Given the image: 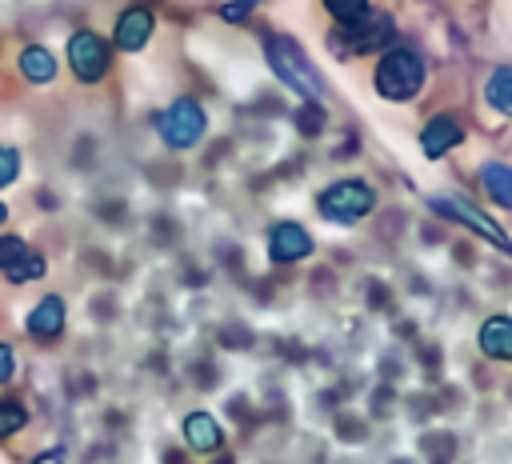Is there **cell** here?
I'll return each mask as SVG.
<instances>
[{
    "label": "cell",
    "mask_w": 512,
    "mask_h": 464,
    "mask_svg": "<svg viewBox=\"0 0 512 464\" xmlns=\"http://www.w3.org/2000/svg\"><path fill=\"white\" fill-rule=\"evenodd\" d=\"M264 52H268V68H272L292 92H300L304 100H320L324 80L316 76V68L308 64V56L300 52L296 40H288V36H268Z\"/></svg>",
    "instance_id": "obj_1"
},
{
    "label": "cell",
    "mask_w": 512,
    "mask_h": 464,
    "mask_svg": "<svg viewBox=\"0 0 512 464\" xmlns=\"http://www.w3.org/2000/svg\"><path fill=\"white\" fill-rule=\"evenodd\" d=\"M420 84H424V64H420L416 52L392 48V52L380 56V64H376V92L384 100H412L420 92Z\"/></svg>",
    "instance_id": "obj_2"
},
{
    "label": "cell",
    "mask_w": 512,
    "mask_h": 464,
    "mask_svg": "<svg viewBox=\"0 0 512 464\" xmlns=\"http://www.w3.org/2000/svg\"><path fill=\"white\" fill-rule=\"evenodd\" d=\"M372 204H376V192L364 180H340V184L320 192V212L328 220H340V224H352V220L368 216Z\"/></svg>",
    "instance_id": "obj_3"
},
{
    "label": "cell",
    "mask_w": 512,
    "mask_h": 464,
    "mask_svg": "<svg viewBox=\"0 0 512 464\" xmlns=\"http://www.w3.org/2000/svg\"><path fill=\"white\" fill-rule=\"evenodd\" d=\"M160 136L168 148H192L204 136V112L196 100L180 96L176 104H168V112L160 116Z\"/></svg>",
    "instance_id": "obj_4"
},
{
    "label": "cell",
    "mask_w": 512,
    "mask_h": 464,
    "mask_svg": "<svg viewBox=\"0 0 512 464\" xmlns=\"http://www.w3.org/2000/svg\"><path fill=\"white\" fill-rule=\"evenodd\" d=\"M68 60H72V72L92 84L108 72V44L96 32H76L68 40Z\"/></svg>",
    "instance_id": "obj_5"
},
{
    "label": "cell",
    "mask_w": 512,
    "mask_h": 464,
    "mask_svg": "<svg viewBox=\"0 0 512 464\" xmlns=\"http://www.w3.org/2000/svg\"><path fill=\"white\" fill-rule=\"evenodd\" d=\"M432 208H436V212H448V216H456V220H464V224H468V228H476L484 240H492V244H500L504 252H512L508 236H504V232H500V228H496V224H492V220H488L480 208H472L468 200H448V196H436V200H432Z\"/></svg>",
    "instance_id": "obj_6"
},
{
    "label": "cell",
    "mask_w": 512,
    "mask_h": 464,
    "mask_svg": "<svg viewBox=\"0 0 512 464\" xmlns=\"http://www.w3.org/2000/svg\"><path fill=\"white\" fill-rule=\"evenodd\" d=\"M308 252H312V240H308V232H304L296 220H280V224L268 232V256H272V260L292 264V260H300V256H308Z\"/></svg>",
    "instance_id": "obj_7"
},
{
    "label": "cell",
    "mask_w": 512,
    "mask_h": 464,
    "mask_svg": "<svg viewBox=\"0 0 512 464\" xmlns=\"http://www.w3.org/2000/svg\"><path fill=\"white\" fill-rule=\"evenodd\" d=\"M460 140H464V128H460L456 116H436V120H428V128L420 132V148H424L428 156H444V152L456 148Z\"/></svg>",
    "instance_id": "obj_8"
},
{
    "label": "cell",
    "mask_w": 512,
    "mask_h": 464,
    "mask_svg": "<svg viewBox=\"0 0 512 464\" xmlns=\"http://www.w3.org/2000/svg\"><path fill=\"white\" fill-rule=\"evenodd\" d=\"M28 332L40 336V340H56L64 332V300L60 296H44L28 316Z\"/></svg>",
    "instance_id": "obj_9"
},
{
    "label": "cell",
    "mask_w": 512,
    "mask_h": 464,
    "mask_svg": "<svg viewBox=\"0 0 512 464\" xmlns=\"http://www.w3.org/2000/svg\"><path fill=\"white\" fill-rule=\"evenodd\" d=\"M148 36H152V12L128 8V12L120 16V24H116V44H120L124 52H136V48L148 44Z\"/></svg>",
    "instance_id": "obj_10"
},
{
    "label": "cell",
    "mask_w": 512,
    "mask_h": 464,
    "mask_svg": "<svg viewBox=\"0 0 512 464\" xmlns=\"http://www.w3.org/2000/svg\"><path fill=\"white\" fill-rule=\"evenodd\" d=\"M480 348H484V356L512 360V320H508V316L484 320V328H480Z\"/></svg>",
    "instance_id": "obj_11"
},
{
    "label": "cell",
    "mask_w": 512,
    "mask_h": 464,
    "mask_svg": "<svg viewBox=\"0 0 512 464\" xmlns=\"http://www.w3.org/2000/svg\"><path fill=\"white\" fill-rule=\"evenodd\" d=\"M184 440L196 448V452H216L220 448V424L208 416V412H192L184 420Z\"/></svg>",
    "instance_id": "obj_12"
},
{
    "label": "cell",
    "mask_w": 512,
    "mask_h": 464,
    "mask_svg": "<svg viewBox=\"0 0 512 464\" xmlns=\"http://www.w3.org/2000/svg\"><path fill=\"white\" fill-rule=\"evenodd\" d=\"M480 184L500 208H512V168L508 164H484L480 168Z\"/></svg>",
    "instance_id": "obj_13"
},
{
    "label": "cell",
    "mask_w": 512,
    "mask_h": 464,
    "mask_svg": "<svg viewBox=\"0 0 512 464\" xmlns=\"http://www.w3.org/2000/svg\"><path fill=\"white\" fill-rule=\"evenodd\" d=\"M20 72H24L28 80L44 84V80L56 76V60H52L48 48H24V56H20Z\"/></svg>",
    "instance_id": "obj_14"
},
{
    "label": "cell",
    "mask_w": 512,
    "mask_h": 464,
    "mask_svg": "<svg viewBox=\"0 0 512 464\" xmlns=\"http://www.w3.org/2000/svg\"><path fill=\"white\" fill-rule=\"evenodd\" d=\"M420 452L428 464H452L456 460V436L452 432H428L420 440Z\"/></svg>",
    "instance_id": "obj_15"
},
{
    "label": "cell",
    "mask_w": 512,
    "mask_h": 464,
    "mask_svg": "<svg viewBox=\"0 0 512 464\" xmlns=\"http://www.w3.org/2000/svg\"><path fill=\"white\" fill-rule=\"evenodd\" d=\"M488 104L504 116H512V68H496L488 76Z\"/></svg>",
    "instance_id": "obj_16"
},
{
    "label": "cell",
    "mask_w": 512,
    "mask_h": 464,
    "mask_svg": "<svg viewBox=\"0 0 512 464\" xmlns=\"http://www.w3.org/2000/svg\"><path fill=\"white\" fill-rule=\"evenodd\" d=\"M24 420H28V416H24V404H20V400H12V396H8V400H0V436L20 432V428H24Z\"/></svg>",
    "instance_id": "obj_17"
},
{
    "label": "cell",
    "mask_w": 512,
    "mask_h": 464,
    "mask_svg": "<svg viewBox=\"0 0 512 464\" xmlns=\"http://www.w3.org/2000/svg\"><path fill=\"white\" fill-rule=\"evenodd\" d=\"M324 8H328L340 24H352V20H360V16L368 12V0H324Z\"/></svg>",
    "instance_id": "obj_18"
},
{
    "label": "cell",
    "mask_w": 512,
    "mask_h": 464,
    "mask_svg": "<svg viewBox=\"0 0 512 464\" xmlns=\"http://www.w3.org/2000/svg\"><path fill=\"white\" fill-rule=\"evenodd\" d=\"M28 256V244L20 236H0V272H8L12 264H20Z\"/></svg>",
    "instance_id": "obj_19"
},
{
    "label": "cell",
    "mask_w": 512,
    "mask_h": 464,
    "mask_svg": "<svg viewBox=\"0 0 512 464\" xmlns=\"http://www.w3.org/2000/svg\"><path fill=\"white\" fill-rule=\"evenodd\" d=\"M40 272H44V260H40L36 252H28L20 264L8 268V280H12V284H24V280H32V276H40Z\"/></svg>",
    "instance_id": "obj_20"
},
{
    "label": "cell",
    "mask_w": 512,
    "mask_h": 464,
    "mask_svg": "<svg viewBox=\"0 0 512 464\" xmlns=\"http://www.w3.org/2000/svg\"><path fill=\"white\" fill-rule=\"evenodd\" d=\"M16 176H20V152L8 148V144H0V188L12 184Z\"/></svg>",
    "instance_id": "obj_21"
},
{
    "label": "cell",
    "mask_w": 512,
    "mask_h": 464,
    "mask_svg": "<svg viewBox=\"0 0 512 464\" xmlns=\"http://www.w3.org/2000/svg\"><path fill=\"white\" fill-rule=\"evenodd\" d=\"M320 124H324V112L316 108V100H308V108H300V112H296V128H300V132H308V136H316V132H320Z\"/></svg>",
    "instance_id": "obj_22"
},
{
    "label": "cell",
    "mask_w": 512,
    "mask_h": 464,
    "mask_svg": "<svg viewBox=\"0 0 512 464\" xmlns=\"http://www.w3.org/2000/svg\"><path fill=\"white\" fill-rule=\"evenodd\" d=\"M12 372H16V352L0 340V384H8V380H12Z\"/></svg>",
    "instance_id": "obj_23"
},
{
    "label": "cell",
    "mask_w": 512,
    "mask_h": 464,
    "mask_svg": "<svg viewBox=\"0 0 512 464\" xmlns=\"http://www.w3.org/2000/svg\"><path fill=\"white\" fill-rule=\"evenodd\" d=\"M336 428H340V436H348V440H356V436H364V428L352 420V416H336Z\"/></svg>",
    "instance_id": "obj_24"
},
{
    "label": "cell",
    "mask_w": 512,
    "mask_h": 464,
    "mask_svg": "<svg viewBox=\"0 0 512 464\" xmlns=\"http://www.w3.org/2000/svg\"><path fill=\"white\" fill-rule=\"evenodd\" d=\"M36 464H64V452H44L36 456Z\"/></svg>",
    "instance_id": "obj_25"
},
{
    "label": "cell",
    "mask_w": 512,
    "mask_h": 464,
    "mask_svg": "<svg viewBox=\"0 0 512 464\" xmlns=\"http://www.w3.org/2000/svg\"><path fill=\"white\" fill-rule=\"evenodd\" d=\"M164 464H184V456H172V452H168V456H164Z\"/></svg>",
    "instance_id": "obj_26"
},
{
    "label": "cell",
    "mask_w": 512,
    "mask_h": 464,
    "mask_svg": "<svg viewBox=\"0 0 512 464\" xmlns=\"http://www.w3.org/2000/svg\"><path fill=\"white\" fill-rule=\"evenodd\" d=\"M4 220H8V208H4V204H0V224H4Z\"/></svg>",
    "instance_id": "obj_27"
},
{
    "label": "cell",
    "mask_w": 512,
    "mask_h": 464,
    "mask_svg": "<svg viewBox=\"0 0 512 464\" xmlns=\"http://www.w3.org/2000/svg\"><path fill=\"white\" fill-rule=\"evenodd\" d=\"M216 464H232V460H228V456H224V460H216Z\"/></svg>",
    "instance_id": "obj_28"
},
{
    "label": "cell",
    "mask_w": 512,
    "mask_h": 464,
    "mask_svg": "<svg viewBox=\"0 0 512 464\" xmlns=\"http://www.w3.org/2000/svg\"><path fill=\"white\" fill-rule=\"evenodd\" d=\"M396 464H408V460H396Z\"/></svg>",
    "instance_id": "obj_29"
}]
</instances>
